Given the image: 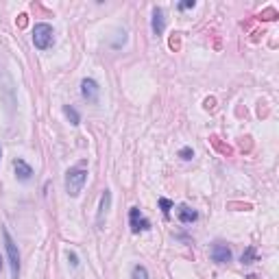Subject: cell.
I'll return each mask as SVG.
<instances>
[{"instance_id": "3957f363", "label": "cell", "mask_w": 279, "mask_h": 279, "mask_svg": "<svg viewBox=\"0 0 279 279\" xmlns=\"http://www.w3.org/2000/svg\"><path fill=\"white\" fill-rule=\"evenodd\" d=\"M52 41H55V31H52L50 24H46V22L35 24V28H33V44H35V48L46 50V48H50V46H52Z\"/></svg>"}, {"instance_id": "52a82bcc", "label": "cell", "mask_w": 279, "mask_h": 279, "mask_svg": "<svg viewBox=\"0 0 279 279\" xmlns=\"http://www.w3.org/2000/svg\"><path fill=\"white\" fill-rule=\"evenodd\" d=\"M109 207H111V192L105 190V192L100 194V205H98V214H96V225L100 229L105 227V218H107V214H109Z\"/></svg>"}, {"instance_id": "ba28073f", "label": "cell", "mask_w": 279, "mask_h": 279, "mask_svg": "<svg viewBox=\"0 0 279 279\" xmlns=\"http://www.w3.org/2000/svg\"><path fill=\"white\" fill-rule=\"evenodd\" d=\"M13 170H15V177H17L20 181H24V183H26V181H31L33 168L24 162V159H15V162H13Z\"/></svg>"}, {"instance_id": "30bf717a", "label": "cell", "mask_w": 279, "mask_h": 279, "mask_svg": "<svg viewBox=\"0 0 279 279\" xmlns=\"http://www.w3.org/2000/svg\"><path fill=\"white\" fill-rule=\"evenodd\" d=\"M177 216H179V221L183 225H192L199 218V214L194 212L192 207H188V205H179V210H177Z\"/></svg>"}, {"instance_id": "9a60e30c", "label": "cell", "mask_w": 279, "mask_h": 279, "mask_svg": "<svg viewBox=\"0 0 279 279\" xmlns=\"http://www.w3.org/2000/svg\"><path fill=\"white\" fill-rule=\"evenodd\" d=\"M179 157H181V159H186V162H188V159H192V157H194V151H192L190 146H183L181 151H179Z\"/></svg>"}, {"instance_id": "7a4b0ae2", "label": "cell", "mask_w": 279, "mask_h": 279, "mask_svg": "<svg viewBox=\"0 0 279 279\" xmlns=\"http://www.w3.org/2000/svg\"><path fill=\"white\" fill-rule=\"evenodd\" d=\"M4 238V249H7V260H9V269H11V279L20 277V251H17V245L11 238V234L7 229L2 231Z\"/></svg>"}, {"instance_id": "ffe728a7", "label": "cell", "mask_w": 279, "mask_h": 279, "mask_svg": "<svg viewBox=\"0 0 279 279\" xmlns=\"http://www.w3.org/2000/svg\"><path fill=\"white\" fill-rule=\"evenodd\" d=\"M0 157H2V148H0Z\"/></svg>"}, {"instance_id": "e0dca14e", "label": "cell", "mask_w": 279, "mask_h": 279, "mask_svg": "<svg viewBox=\"0 0 279 279\" xmlns=\"http://www.w3.org/2000/svg\"><path fill=\"white\" fill-rule=\"evenodd\" d=\"M68 260L72 262V266H79V260H76V255H74V253H68Z\"/></svg>"}, {"instance_id": "277c9868", "label": "cell", "mask_w": 279, "mask_h": 279, "mask_svg": "<svg viewBox=\"0 0 279 279\" xmlns=\"http://www.w3.org/2000/svg\"><path fill=\"white\" fill-rule=\"evenodd\" d=\"M129 225H131L133 234H140V231H148V229H151L148 218L138 210V207H131V210H129Z\"/></svg>"}, {"instance_id": "5b68a950", "label": "cell", "mask_w": 279, "mask_h": 279, "mask_svg": "<svg viewBox=\"0 0 279 279\" xmlns=\"http://www.w3.org/2000/svg\"><path fill=\"white\" fill-rule=\"evenodd\" d=\"M210 255L216 264H227L231 262V249L225 245V242H214L210 249Z\"/></svg>"}, {"instance_id": "5bb4252c", "label": "cell", "mask_w": 279, "mask_h": 279, "mask_svg": "<svg viewBox=\"0 0 279 279\" xmlns=\"http://www.w3.org/2000/svg\"><path fill=\"white\" fill-rule=\"evenodd\" d=\"M253 260H255V249H247V253L242 255V264H253Z\"/></svg>"}, {"instance_id": "d6986e66", "label": "cell", "mask_w": 279, "mask_h": 279, "mask_svg": "<svg viewBox=\"0 0 279 279\" xmlns=\"http://www.w3.org/2000/svg\"><path fill=\"white\" fill-rule=\"evenodd\" d=\"M0 271H2V258H0Z\"/></svg>"}, {"instance_id": "7c38bea8", "label": "cell", "mask_w": 279, "mask_h": 279, "mask_svg": "<svg viewBox=\"0 0 279 279\" xmlns=\"http://www.w3.org/2000/svg\"><path fill=\"white\" fill-rule=\"evenodd\" d=\"M131 279H148V271H146L142 264L133 266V271H131Z\"/></svg>"}, {"instance_id": "9c48e42d", "label": "cell", "mask_w": 279, "mask_h": 279, "mask_svg": "<svg viewBox=\"0 0 279 279\" xmlns=\"http://www.w3.org/2000/svg\"><path fill=\"white\" fill-rule=\"evenodd\" d=\"M151 26H153V33H155V35H162V33H164V28H166V17H164V9H162V7H155V9H153V22H151Z\"/></svg>"}, {"instance_id": "6da1fadb", "label": "cell", "mask_w": 279, "mask_h": 279, "mask_svg": "<svg viewBox=\"0 0 279 279\" xmlns=\"http://www.w3.org/2000/svg\"><path fill=\"white\" fill-rule=\"evenodd\" d=\"M87 183V168L83 166H76V168H70L66 175V192L70 197H79L83 192V186Z\"/></svg>"}, {"instance_id": "8992f818", "label": "cell", "mask_w": 279, "mask_h": 279, "mask_svg": "<svg viewBox=\"0 0 279 279\" xmlns=\"http://www.w3.org/2000/svg\"><path fill=\"white\" fill-rule=\"evenodd\" d=\"M81 94H83V98L90 100V103H98V94H100L98 83L94 79H83L81 81Z\"/></svg>"}, {"instance_id": "8fae6325", "label": "cell", "mask_w": 279, "mask_h": 279, "mask_svg": "<svg viewBox=\"0 0 279 279\" xmlns=\"http://www.w3.org/2000/svg\"><path fill=\"white\" fill-rule=\"evenodd\" d=\"M63 114H66V116H68V120H70V122H72V124H74V127H76V124H79V122H81V116H79V111H76V109H74V107H70V105H66V107H63Z\"/></svg>"}, {"instance_id": "4fadbf2b", "label": "cell", "mask_w": 279, "mask_h": 279, "mask_svg": "<svg viewBox=\"0 0 279 279\" xmlns=\"http://www.w3.org/2000/svg\"><path fill=\"white\" fill-rule=\"evenodd\" d=\"M159 207H162L164 216H168L170 210H173V201H168V199H159Z\"/></svg>"}, {"instance_id": "ac0fdd59", "label": "cell", "mask_w": 279, "mask_h": 279, "mask_svg": "<svg viewBox=\"0 0 279 279\" xmlns=\"http://www.w3.org/2000/svg\"><path fill=\"white\" fill-rule=\"evenodd\" d=\"M205 107H207V109H210V107H214V100L207 98V100H205Z\"/></svg>"}, {"instance_id": "2e32d148", "label": "cell", "mask_w": 279, "mask_h": 279, "mask_svg": "<svg viewBox=\"0 0 279 279\" xmlns=\"http://www.w3.org/2000/svg\"><path fill=\"white\" fill-rule=\"evenodd\" d=\"M194 4H197V2H194V0H186V2H179V4H177V9H179V11L194 9Z\"/></svg>"}]
</instances>
